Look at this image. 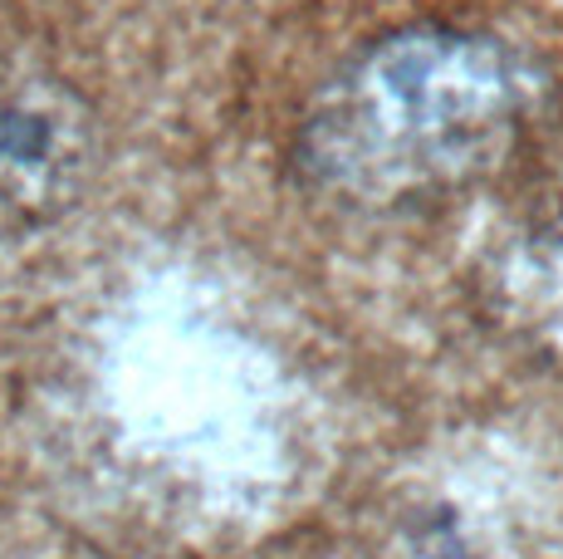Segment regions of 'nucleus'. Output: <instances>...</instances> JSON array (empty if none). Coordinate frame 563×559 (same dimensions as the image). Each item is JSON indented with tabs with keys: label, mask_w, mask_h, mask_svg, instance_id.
<instances>
[{
	"label": "nucleus",
	"mask_w": 563,
	"mask_h": 559,
	"mask_svg": "<svg viewBox=\"0 0 563 559\" xmlns=\"http://www.w3.org/2000/svg\"><path fill=\"white\" fill-rule=\"evenodd\" d=\"M529 69L505 40L411 25L353 55L295 138L299 177L343 207L387 211L481 182L510 157Z\"/></svg>",
	"instance_id": "nucleus-1"
},
{
	"label": "nucleus",
	"mask_w": 563,
	"mask_h": 559,
	"mask_svg": "<svg viewBox=\"0 0 563 559\" xmlns=\"http://www.w3.org/2000/svg\"><path fill=\"white\" fill-rule=\"evenodd\" d=\"M93 113L54 79H0V231L40 226L93 177Z\"/></svg>",
	"instance_id": "nucleus-2"
}]
</instances>
